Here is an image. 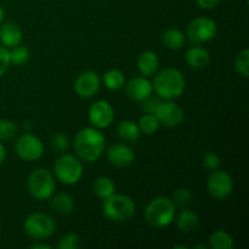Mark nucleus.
Masks as SVG:
<instances>
[{"mask_svg":"<svg viewBox=\"0 0 249 249\" xmlns=\"http://www.w3.org/2000/svg\"><path fill=\"white\" fill-rule=\"evenodd\" d=\"M22 40V31L15 22H4L0 26V43L7 49L19 45Z\"/></svg>","mask_w":249,"mask_h":249,"instance_id":"16","label":"nucleus"},{"mask_svg":"<svg viewBox=\"0 0 249 249\" xmlns=\"http://www.w3.org/2000/svg\"><path fill=\"white\" fill-rule=\"evenodd\" d=\"M23 128L26 129V130H28V129H31V128H32V125H31V124H29V122H24Z\"/></svg>","mask_w":249,"mask_h":249,"instance_id":"41","label":"nucleus"},{"mask_svg":"<svg viewBox=\"0 0 249 249\" xmlns=\"http://www.w3.org/2000/svg\"><path fill=\"white\" fill-rule=\"evenodd\" d=\"M186 62L191 68L201 70L211 62V53L202 46H192L186 53Z\"/></svg>","mask_w":249,"mask_h":249,"instance_id":"18","label":"nucleus"},{"mask_svg":"<svg viewBox=\"0 0 249 249\" xmlns=\"http://www.w3.org/2000/svg\"><path fill=\"white\" fill-rule=\"evenodd\" d=\"M10 65H11V62H10L9 49L0 45V77H2L6 73Z\"/></svg>","mask_w":249,"mask_h":249,"instance_id":"35","label":"nucleus"},{"mask_svg":"<svg viewBox=\"0 0 249 249\" xmlns=\"http://www.w3.org/2000/svg\"><path fill=\"white\" fill-rule=\"evenodd\" d=\"M202 164L207 170L214 172L220 167V157L213 151H207L202 157Z\"/></svg>","mask_w":249,"mask_h":249,"instance_id":"32","label":"nucleus"},{"mask_svg":"<svg viewBox=\"0 0 249 249\" xmlns=\"http://www.w3.org/2000/svg\"><path fill=\"white\" fill-rule=\"evenodd\" d=\"M32 249H50L51 247L49 245H45V243H36L31 247Z\"/></svg>","mask_w":249,"mask_h":249,"instance_id":"38","label":"nucleus"},{"mask_svg":"<svg viewBox=\"0 0 249 249\" xmlns=\"http://www.w3.org/2000/svg\"><path fill=\"white\" fill-rule=\"evenodd\" d=\"M177 226L181 232H195L199 226V216L191 209H184L177 218Z\"/></svg>","mask_w":249,"mask_h":249,"instance_id":"19","label":"nucleus"},{"mask_svg":"<svg viewBox=\"0 0 249 249\" xmlns=\"http://www.w3.org/2000/svg\"><path fill=\"white\" fill-rule=\"evenodd\" d=\"M53 172L58 181L65 185H74L83 177L82 160L73 155L62 153L53 164Z\"/></svg>","mask_w":249,"mask_h":249,"instance_id":"6","label":"nucleus"},{"mask_svg":"<svg viewBox=\"0 0 249 249\" xmlns=\"http://www.w3.org/2000/svg\"><path fill=\"white\" fill-rule=\"evenodd\" d=\"M158 67H160V57L157 53L150 50L140 53L138 58V68L143 77H153L158 71Z\"/></svg>","mask_w":249,"mask_h":249,"instance_id":"17","label":"nucleus"},{"mask_svg":"<svg viewBox=\"0 0 249 249\" xmlns=\"http://www.w3.org/2000/svg\"><path fill=\"white\" fill-rule=\"evenodd\" d=\"M51 143H53V150L57 151L58 153H66L70 148V140H68L67 136L62 133H57L53 136V140H51Z\"/></svg>","mask_w":249,"mask_h":249,"instance_id":"33","label":"nucleus"},{"mask_svg":"<svg viewBox=\"0 0 249 249\" xmlns=\"http://www.w3.org/2000/svg\"><path fill=\"white\" fill-rule=\"evenodd\" d=\"M105 87L112 91L121 90L125 85V77L124 73L119 70H109L104 74Z\"/></svg>","mask_w":249,"mask_h":249,"instance_id":"25","label":"nucleus"},{"mask_svg":"<svg viewBox=\"0 0 249 249\" xmlns=\"http://www.w3.org/2000/svg\"><path fill=\"white\" fill-rule=\"evenodd\" d=\"M2 21H4V10L0 6V24L2 23Z\"/></svg>","mask_w":249,"mask_h":249,"instance_id":"39","label":"nucleus"},{"mask_svg":"<svg viewBox=\"0 0 249 249\" xmlns=\"http://www.w3.org/2000/svg\"><path fill=\"white\" fill-rule=\"evenodd\" d=\"M207 190L209 195L216 199H224L233 191L232 178L224 170H214L207 181Z\"/></svg>","mask_w":249,"mask_h":249,"instance_id":"10","label":"nucleus"},{"mask_svg":"<svg viewBox=\"0 0 249 249\" xmlns=\"http://www.w3.org/2000/svg\"><path fill=\"white\" fill-rule=\"evenodd\" d=\"M5 157H6V152H5V147L1 142H0V164L5 160Z\"/></svg>","mask_w":249,"mask_h":249,"instance_id":"37","label":"nucleus"},{"mask_svg":"<svg viewBox=\"0 0 249 249\" xmlns=\"http://www.w3.org/2000/svg\"><path fill=\"white\" fill-rule=\"evenodd\" d=\"M173 203L175 207H187L192 202V194L186 187H180L173 194Z\"/></svg>","mask_w":249,"mask_h":249,"instance_id":"29","label":"nucleus"},{"mask_svg":"<svg viewBox=\"0 0 249 249\" xmlns=\"http://www.w3.org/2000/svg\"><path fill=\"white\" fill-rule=\"evenodd\" d=\"M155 114L157 116L160 123L168 128H177L181 125L185 121V113L181 106L169 100L160 102Z\"/></svg>","mask_w":249,"mask_h":249,"instance_id":"11","label":"nucleus"},{"mask_svg":"<svg viewBox=\"0 0 249 249\" xmlns=\"http://www.w3.org/2000/svg\"><path fill=\"white\" fill-rule=\"evenodd\" d=\"M102 201V213L113 223H125L136 213L135 202L126 195H117L114 192Z\"/></svg>","mask_w":249,"mask_h":249,"instance_id":"3","label":"nucleus"},{"mask_svg":"<svg viewBox=\"0 0 249 249\" xmlns=\"http://www.w3.org/2000/svg\"><path fill=\"white\" fill-rule=\"evenodd\" d=\"M29 194L38 201H45L53 195L55 191V179L51 172L44 168L33 170L27 181Z\"/></svg>","mask_w":249,"mask_h":249,"instance_id":"5","label":"nucleus"},{"mask_svg":"<svg viewBox=\"0 0 249 249\" xmlns=\"http://www.w3.org/2000/svg\"><path fill=\"white\" fill-rule=\"evenodd\" d=\"M197 5L203 10H212L220 2V0H196Z\"/></svg>","mask_w":249,"mask_h":249,"instance_id":"36","label":"nucleus"},{"mask_svg":"<svg viewBox=\"0 0 249 249\" xmlns=\"http://www.w3.org/2000/svg\"><path fill=\"white\" fill-rule=\"evenodd\" d=\"M106 146L104 134L96 128L80 129L74 138V151L82 162H96Z\"/></svg>","mask_w":249,"mask_h":249,"instance_id":"1","label":"nucleus"},{"mask_svg":"<svg viewBox=\"0 0 249 249\" xmlns=\"http://www.w3.org/2000/svg\"><path fill=\"white\" fill-rule=\"evenodd\" d=\"M17 133L16 124L9 119H0V140H10Z\"/></svg>","mask_w":249,"mask_h":249,"instance_id":"31","label":"nucleus"},{"mask_svg":"<svg viewBox=\"0 0 249 249\" xmlns=\"http://www.w3.org/2000/svg\"><path fill=\"white\" fill-rule=\"evenodd\" d=\"M114 119V109L108 101L100 100L89 108V121L96 129L108 128Z\"/></svg>","mask_w":249,"mask_h":249,"instance_id":"12","label":"nucleus"},{"mask_svg":"<svg viewBox=\"0 0 249 249\" xmlns=\"http://www.w3.org/2000/svg\"><path fill=\"white\" fill-rule=\"evenodd\" d=\"M101 87V80H100L99 74L92 71L82 73L78 75L74 82V90L78 96L83 99H90L95 96Z\"/></svg>","mask_w":249,"mask_h":249,"instance_id":"13","label":"nucleus"},{"mask_svg":"<svg viewBox=\"0 0 249 249\" xmlns=\"http://www.w3.org/2000/svg\"><path fill=\"white\" fill-rule=\"evenodd\" d=\"M138 125L140 128L141 133L145 134V135H152V134L157 133L160 123L155 113H145L139 119Z\"/></svg>","mask_w":249,"mask_h":249,"instance_id":"26","label":"nucleus"},{"mask_svg":"<svg viewBox=\"0 0 249 249\" xmlns=\"http://www.w3.org/2000/svg\"><path fill=\"white\" fill-rule=\"evenodd\" d=\"M117 133H118V136L123 141H128V142H135L140 139L141 131L140 128H139L138 123L133 121H126L121 122L117 126Z\"/></svg>","mask_w":249,"mask_h":249,"instance_id":"20","label":"nucleus"},{"mask_svg":"<svg viewBox=\"0 0 249 249\" xmlns=\"http://www.w3.org/2000/svg\"><path fill=\"white\" fill-rule=\"evenodd\" d=\"M10 53V62L16 66H22L29 60V50L26 46L17 45L9 50Z\"/></svg>","mask_w":249,"mask_h":249,"instance_id":"28","label":"nucleus"},{"mask_svg":"<svg viewBox=\"0 0 249 249\" xmlns=\"http://www.w3.org/2000/svg\"><path fill=\"white\" fill-rule=\"evenodd\" d=\"M107 160L113 167H129L135 160V152L125 143H114L107 151Z\"/></svg>","mask_w":249,"mask_h":249,"instance_id":"14","label":"nucleus"},{"mask_svg":"<svg viewBox=\"0 0 249 249\" xmlns=\"http://www.w3.org/2000/svg\"><path fill=\"white\" fill-rule=\"evenodd\" d=\"M195 249H208V246H206V245H197V246H195Z\"/></svg>","mask_w":249,"mask_h":249,"instance_id":"40","label":"nucleus"},{"mask_svg":"<svg viewBox=\"0 0 249 249\" xmlns=\"http://www.w3.org/2000/svg\"><path fill=\"white\" fill-rule=\"evenodd\" d=\"M185 36L181 31L177 28H170L163 33L162 41L169 50H179L185 45Z\"/></svg>","mask_w":249,"mask_h":249,"instance_id":"23","label":"nucleus"},{"mask_svg":"<svg viewBox=\"0 0 249 249\" xmlns=\"http://www.w3.org/2000/svg\"><path fill=\"white\" fill-rule=\"evenodd\" d=\"M218 27L209 17H197L192 19L186 28V36L194 44H203L216 36Z\"/></svg>","mask_w":249,"mask_h":249,"instance_id":"8","label":"nucleus"},{"mask_svg":"<svg viewBox=\"0 0 249 249\" xmlns=\"http://www.w3.org/2000/svg\"><path fill=\"white\" fill-rule=\"evenodd\" d=\"M141 102H142V109L145 111V113H156L158 106H160L162 101L160 100V96L156 97L153 95H150V96L146 97Z\"/></svg>","mask_w":249,"mask_h":249,"instance_id":"34","label":"nucleus"},{"mask_svg":"<svg viewBox=\"0 0 249 249\" xmlns=\"http://www.w3.org/2000/svg\"><path fill=\"white\" fill-rule=\"evenodd\" d=\"M126 95L134 101L141 102L152 95L153 88L152 83L147 79V77H134L125 84Z\"/></svg>","mask_w":249,"mask_h":249,"instance_id":"15","label":"nucleus"},{"mask_svg":"<svg viewBox=\"0 0 249 249\" xmlns=\"http://www.w3.org/2000/svg\"><path fill=\"white\" fill-rule=\"evenodd\" d=\"M82 246V240L77 233H67L62 236L57 243L58 249H78Z\"/></svg>","mask_w":249,"mask_h":249,"instance_id":"30","label":"nucleus"},{"mask_svg":"<svg viewBox=\"0 0 249 249\" xmlns=\"http://www.w3.org/2000/svg\"><path fill=\"white\" fill-rule=\"evenodd\" d=\"M16 155L26 162L38 160L44 153V145L39 138L32 134H23L19 136L15 145Z\"/></svg>","mask_w":249,"mask_h":249,"instance_id":"9","label":"nucleus"},{"mask_svg":"<svg viewBox=\"0 0 249 249\" xmlns=\"http://www.w3.org/2000/svg\"><path fill=\"white\" fill-rule=\"evenodd\" d=\"M23 230L26 235L33 240H44L55 233L56 223L48 214L36 212L27 216L23 224Z\"/></svg>","mask_w":249,"mask_h":249,"instance_id":"7","label":"nucleus"},{"mask_svg":"<svg viewBox=\"0 0 249 249\" xmlns=\"http://www.w3.org/2000/svg\"><path fill=\"white\" fill-rule=\"evenodd\" d=\"M0 235H1V226H0Z\"/></svg>","mask_w":249,"mask_h":249,"instance_id":"43","label":"nucleus"},{"mask_svg":"<svg viewBox=\"0 0 249 249\" xmlns=\"http://www.w3.org/2000/svg\"><path fill=\"white\" fill-rule=\"evenodd\" d=\"M92 191L97 198L105 199L116 192V182L108 177H100L94 181Z\"/></svg>","mask_w":249,"mask_h":249,"instance_id":"22","label":"nucleus"},{"mask_svg":"<svg viewBox=\"0 0 249 249\" xmlns=\"http://www.w3.org/2000/svg\"><path fill=\"white\" fill-rule=\"evenodd\" d=\"M185 77L177 68H164L153 75V91L164 100H174L185 91Z\"/></svg>","mask_w":249,"mask_h":249,"instance_id":"2","label":"nucleus"},{"mask_svg":"<svg viewBox=\"0 0 249 249\" xmlns=\"http://www.w3.org/2000/svg\"><path fill=\"white\" fill-rule=\"evenodd\" d=\"M174 248L175 249H180V248H181V249H186V247H185V246H175Z\"/></svg>","mask_w":249,"mask_h":249,"instance_id":"42","label":"nucleus"},{"mask_svg":"<svg viewBox=\"0 0 249 249\" xmlns=\"http://www.w3.org/2000/svg\"><path fill=\"white\" fill-rule=\"evenodd\" d=\"M51 209L60 215H67L72 213L74 208V201L67 194H57L51 198Z\"/></svg>","mask_w":249,"mask_h":249,"instance_id":"21","label":"nucleus"},{"mask_svg":"<svg viewBox=\"0 0 249 249\" xmlns=\"http://www.w3.org/2000/svg\"><path fill=\"white\" fill-rule=\"evenodd\" d=\"M235 70L236 72L243 78L249 77V50L243 49L235 58Z\"/></svg>","mask_w":249,"mask_h":249,"instance_id":"27","label":"nucleus"},{"mask_svg":"<svg viewBox=\"0 0 249 249\" xmlns=\"http://www.w3.org/2000/svg\"><path fill=\"white\" fill-rule=\"evenodd\" d=\"M177 207L168 197H157L147 204L145 209V219L153 228H165L170 225L175 218Z\"/></svg>","mask_w":249,"mask_h":249,"instance_id":"4","label":"nucleus"},{"mask_svg":"<svg viewBox=\"0 0 249 249\" xmlns=\"http://www.w3.org/2000/svg\"><path fill=\"white\" fill-rule=\"evenodd\" d=\"M209 246L213 249H233L235 242L229 232L224 230H215L209 236Z\"/></svg>","mask_w":249,"mask_h":249,"instance_id":"24","label":"nucleus"}]
</instances>
